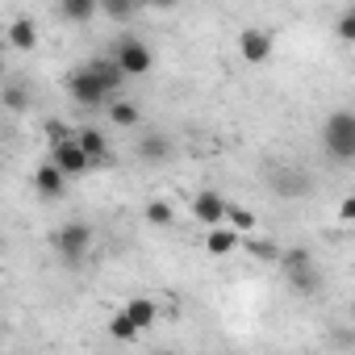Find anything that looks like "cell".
<instances>
[{"mask_svg": "<svg viewBox=\"0 0 355 355\" xmlns=\"http://www.w3.org/2000/svg\"><path fill=\"white\" fill-rule=\"evenodd\" d=\"M268 189L284 201H305L313 193V175L301 163H272L268 167Z\"/></svg>", "mask_w": 355, "mask_h": 355, "instance_id": "obj_1", "label": "cell"}, {"mask_svg": "<svg viewBox=\"0 0 355 355\" xmlns=\"http://www.w3.org/2000/svg\"><path fill=\"white\" fill-rule=\"evenodd\" d=\"M9 46L34 51V46H38V26H34L30 17H13V21H9Z\"/></svg>", "mask_w": 355, "mask_h": 355, "instance_id": "obj_11", "label": "cell"}, {"mask_svg": "<svg viewBox=\"0 0 355 355\" xmlns=\"http://www.w3.org/2000/svg\"><path fill=\"white\" fill-rule=\"evenodd\" d=\"M155 355H175V351H155Z\"/></svg>", "mask_w": 355, "mask_h": 355, "instance_id": "obj_29", "label": "cell"}, {"mask_svg": "<svg viewBox=\"0 0 355 355\" xmlns=\"http://www.w3.org/2000/svg\"><path fill=\"white\" fill-rule=\"evenodd\" d=\"M239 55H243L251 67L268 63V55H272V34H268V30H243V34H239Z\"/></svg>", "mask_w": 355, "mask_h": 355, "instance_id": "obj_8", "label": "cell"}, {"mask_svg": "<svg viewBox=\"0 0 355 355\" xmlns=\"http://www.w3.org/2000/svg\"><path fill=\"white\" fill-rule=\"evenodd\" d=\"M109 334H113L117 343H134V338H138L142 330H138V326H134V322H130L125 313H113V318H109Z\"/></svg>", "mask_w": 355, "mask_h": 355, "instance_id": "obj_22", "label": "cell"}, {"mask_svg": "<svg viewBox=\"0 0 355 355\" xmlns=\"http://www.w3.org/2000/svg\"><path fill=\"white\" fill-rule=\"evenodd\" d=\"M96 13H105L113 21H125L134 13V5H130V0H96Z\"/></svg>", "mask_w": 355, "mask_h": 355, "instance_id": "obj_23", "label": "cell"}, {"mask_svg": "<svg viewBox=\"0 0 355 355\" xmlns=\"http://www.w3.org/2000/svg\"><path fill=\"white\" fill-rule=\"evenodd\" d=\"M109 117H113V125H125V130L142 121L138 105H130V101H113V105H109Z\"/></svg>", "mask_w": 355, "mask_h": 355, "instance_id": "obj_20", "label": "cell"}, {"mask_svg": "<svg viewBox=\"0 0 355 355\" xmlns=\"http://www.w3.org/2000/svg\"><path fill=\"white\" fill-rule=\"evenodd\" d=\"M113 63H117V71H121L125 80H138V76H146V71L155 67V55H150L146 42H138V38H121L117 51H113Z\"/></svg>", "mask_w": 355, "mask_h": 355, "instance_id": "obj_4", "label": "cell"}, {"mask_svg": "<svg viewBox=\"0 0 355 355\" xmlns=\"http://www.w3.org/2000/svg\"><path fill=\"white\" fill-rule=\"evenodd\" d=\"M338 218H343V222H351V218H355V197H343V205H338Z\"/></svg>", "mask_w": 355, "mask_h": 355, "instance_id": "obj_28", "label": "cell"}, {"mask_svg": "<svg viewBox=\"0 0 355 355\" xmlns=\"http://www.w3.org/2000/svg\"><path fill=\"white\" fill-rule=\"evenodd\" d=\"M63 184H67V180H63V175H59V171H55L51 163L34 171V189H38V193L46 197V201H55V197H63Z\"/></svg>", "mask_w": 355, "mask_h": 355, "instance_id": "obj_13", "label": "cell"}, {"mask_svg": "<svg viewBox=\"0 0 355 355\" xmlns=\"http://www.w3.org/2000/svg\"><path fill=\"white\" fill-rule=\"evenodd\" d=\"M288 284L301 293V297H313L318 288H322V276H318V268H305V272H297V276H288Z\"/></svg>", "mask_w": 355, "mask_h": 355, "instance_id": "obj_21", "label": "cell"}, {"mask_svg": "<svg viewBox=\"0 0 355 355\" xmlns=\"http://www.w3.org/2000/svg\"><path fill=\"white\" fill-rule=\"evenodd\" d=\"M280 268H284V276H297V272H305V268H313V255H309L305 247H293V251H280Z\"/></svg>", "mask_w": 355, "mask_h": 355, "instance_id": "obj_17", "label": "cell"}, {"mask_svg": "<svg viewBox=\"0 0 355 355\" xmlns=\"http://www.w3.org/2000/svg\"><path fill=\"white\" fill-rule=\"evenodd\" d=\"M84 67H88V71H92V76L101 80V88H105L109 96H113V92H117V88L125 84V76L117 71V63H113V59H92V63H84Z\"/></svg>", "mask_w": 355, "mask_h": 355, "instance_id": "obj_12", "label": "cell"}, {"mask_svg": "<svg viewBox=\"0 0 355 355\" xmlns=\"http://www.w3.org/2000/svg\"><path fill=\"white\" fill-rule=\"evenodd\" d=\"M67 92H71V101H80V105H88V109L109 105V92L101 88V80H96L88 67H76V71L67 76Z\"/></svg>", "mask_w": 355, "mask_h": 355, "instance_id": "obj_5", "label": "cell"}, {"mask_svg": "<svg viewBox=\"0 0 355 355\" xmlns=\"http://www.w3.org/2000/svg\"><path fill=\"white\" fill-rule=\"evenodd\" d=\"M51 243H55V251L63 255V263H80V259H88V251H92V226L88 222H67V226H59L55 234H51Z\"/></svg>", "mask_w": 355, "mask_h": 355, "instance_id": "obj_3", "label": "cell"}, {"mask_svg": "<svg viewBox=\"0 0 355 355\" xmlns=\"http://www.w3.org/2000/svg\"><path fill=\"white\" fill-rule=\"evenodd\" d=\"M46 134H51V146H59V142H67V138H71V130H67L63 121H46Z\"/></svg>", "mask_w": 355, "mask_h": 355, "instance_id": "obj_27", "label": "cell"}, {"mask_svg": "<svg viewBox=\"0 0 355 355\" xmlns=\"http://www.w3.org/2000/svg\"><path fill=\"white\" fill-rule=\"evenodd\" d=\"M138 330H150L155 326V318H159V305L150 301V297H134V301H125V309H121Z\"/></svg>", "mask_w": 355, "mask_h": 355, "instance_id": "obj_10", "label": "cell"}, {"mask_svg": "<svg viewBox=\"0 0 355 355\" xmlns=\"http://www.w3.org/2000/svg\"><path fill=\"white\" fill-rule=\"evenodd\" d=\"M322 146L334 155V159H355V113L351 109H338V113H330L326 117V125H322Z\"/></svg>", "mask_w": 355, "mask_h": 355, "instance_id": "obj_2", "label": "cell"}, {"mask_svg": "<svg viewBox=\"0 0 355 355\" xmlns=\"http://www.w3.org/2000/svg\"><path fill=\"white\" fill-rule=\"evenodd\" d=\"M205 247H209V255H230V251L239 247V234H234L230 226H218V230H209Z\"/></svg>", "mask_w": 355, "mask_h": 355, "instance_id": "obj_16", "label": "cell"}, {"mask_svg": "<svg viewBox=\"0 0 355 355\" xmlns=\"http://www.w3.org/2000/svg\"><path fill=\"white\" fill-rule=\"evenodd\" d=\"M71 142H76V146L96 163V167L109 159V142H105V134H101V130H76V134H71Z\"/></svg>", "mask_w": 355, "mask_h": 355, "instance_id": "obj_9", "label": "cell"}, {"mask_svg": "<svg viewBox=\"0 0 355 355\" xmlns=\"http://www.w3.org/2000/svg\"><path fill=\"white\" fill-rule=\"evenodd\" d=\"M138 155H142L146 163H163V159L171 155V138H167V134H142Z\"/></svg>", "mask_w": 355, "mask_h": 355, "instance_id": "obj_14", "label": "cell"}, {"mask_svg": "<svg viewBox=\"0 0 355 355\" xmlns=\"http://www.w3.org/2000/svg\"><path fill=\"white\" fill-rule=\"evenodd\" d=\"M193 214H197L201 226L218 230V226H226V197L222 193H197L193 197Z\"/></svg>", "mask_w": 355, "mask_h": 355, "instance_id": "obj_7", "label": "cell"}, {"mask_svg": "<svg viewBox=\"0 0 355 355\" xmlns=\"http://www.w3.org/2000/svg\"><path fill=\"white\" fill-rule=\"evenodd\" d=\"M251 259H280V247L276 243H268V239H251Z\"/></svg>", "mask_w": 355, "mask_h": 355, "instance_id": "obj_25", "label": "cell"}, {"mask_svg": "<svg viewBox=\"0 0 355 355\" xmlns=\"http://www.w3.org/2000/svg\"><path fill=\"white\" fill-rule=\"evenodd\" d=\"M0 105H5L9 113H26V109H30V88H26V84L5 88V92H0Z\"/></svg>", "mask_w": 355, "mask_h": 355, "instance_id": "obj_19", "label": "cell"}, {"mask_svg": "<svg viewBox=\"0 0 355 355\" xmlns=\"http://www.w3.org/2000/svg\"><path fill=\"white\" fill-rule=\"evenodd\" d=\"M171 218H175V214H171L167 201H150V205H146V222H150V226H171Z\"/></svg>", "mask_w": 355, "mask_h": 355, "instance_id": "obj_24", "label": "cell"}, {"mask_svg": "<svg viewBox=\"0 0 355 355\" xmlns=\"http://www.w3.org/2000/svg\"><path fill=\"white\" fill-rule=\"evenodd\" d=\"M338 38H343V42H355V5L343 9V17H338Z\"/></svg>", "mask_w": 355, "mask_h": 355, "instance_id": "obj_26", "label": "cell"}, {"mask_svg": "<svg viewBox=\"0 0 355 355\" xmlns=\"http://www.w3.org/2000/svg\"><path fill=\"white\" fill-rule=\"evenodd\" d=\"M226 226L243 239V234H251V230H255V214H251V209H239L234 201H226Z\"/></svg>", "mask_w": 355, "mask_h": 355, "instance_id": "obj_15", "label": "cell"}, {"mask_svg": "<svg viewBox=\"0 0 355 355\" xmlns=\"http://www.w3.org/2000/svg\"><path fill=\"white\" fill-rule=\"evenodd\" d=\"M59 13H63L67 21H92V17H96V0H63Z\"/></svg>", "mask_w": 355, "mask_h": 355, "instance_id": "obj_18", "label": "cell"}, {"mask_svg": "<svg viewBox=\"0 0 355 355\" xmlns=\"http://www.w3.org/2000/svg\"><path fill=\"white\" fill-rule=\"evenodd\" d=\"M51 167L63 175V180H67V175H84V171H96V163H92V159H88V155H84V150H80L71 138L55 146V155H51Z\"/></svg>", "mask_w": 355, "mask_h": 355, "instance_id": "obj_6", "label": "cell"}]
</instances>
